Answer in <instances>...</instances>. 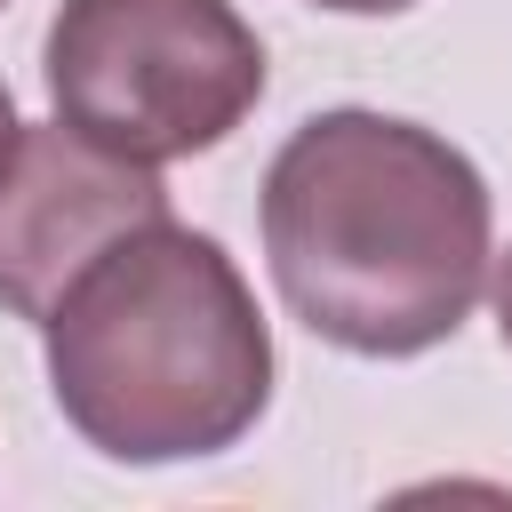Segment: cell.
Here are the masks:
<instances>
[{"label":"cell","mask_w":512,"mask_h":512,"mask_svg":"<svg viewBox=\"0 0 512 512\" xmlns=\"http://www.w3.org/2000/svg\"><path fill=\"white\" fill-rule=\"evenodd\" d=\"M168 216V184L152 160H128L72 120H40L16 136L0 176V312L48 328L64 288L120 248L128 232Z\"/></svg>","instance_id":"obj_4"},{"label":"cell","mask_w":512,"mask_h":512,"mask_svg":"<svg viewBox=\"0 0 512 512\" xmlns=\"http://www.w3.org/2000/svg\"><path fill=\"white\" fill-rule=\"evenodd\" d=\"M256 232L280 304L360 360L448 344L496 272L488 176L440 128L368 104L312 112L272 152Z\"/></svg>","instance_id":"obj_1"},{"label":"cell","mask_w":512,"mask_h":512,"mask_svg":"<svg viewBox=\"0 0 512 512\" xmlns=\"http://www.w3.org/2000/svg\"><path fill=\"white\" fill-rule=\"evenodd\" d=\"M40 336L56 416L112 464L224 456L272 408V328L256 288L176 216L104 248Z\"/></svg>","instance_id":"obj_2"},{"label":"cell","mask_w":512,"mask_h":512,"mask_svg":"<svg viewBox=\"0 0 512 512\" xmlns=\"http://www.w3.org/2000/svg\"><path fill=\"white\" fill-rule=\"evenodd\" d=\"M312 8H328V16H400L416 0H312Z\"/></svg>","instance_id":"obj_7"},{"label":"cell","mask_w":512,"mask_h":512,"mask_svg":"<svg viewBox=\"0 0 512 512\" xmlns=\"http://www.w3.org/2000/svg\"><path fill=\"white\" fill-rule=\"evenodd\" d=\"M40 72L56 120L152 168L216 152L264 104V40L232 0H64Z\"/></svg>","instance_id":"obj_3"},{"label":"cell","mask_w":512,"mask_h":512,"mask_svg":"<svg viewBox=\"0 0 512 512\" xmlns=\"http://www.w3.org/2000/svg\"><path fill=\"white\" fill-rule=\"evenodd\" d=\"M488 304H496V328H504V352H512V248H504L496 272H488Z\"/></svg>","instance_id":"obj_5"},{"label":"cell","mask_w":512,"mask_h":512,"mask_svg":"<svg viewBox=\"0 0 512 512\" xmlns=\"http://www.w3.org/2000/svg\"><path fill=\"white\" fill-rule=\"evenodd\" d=\"M16 136H24V120H16V96H8V80H0V176H8V160H16Z\"/></svg>","instance_id":"obj_6"}]
</instances>
